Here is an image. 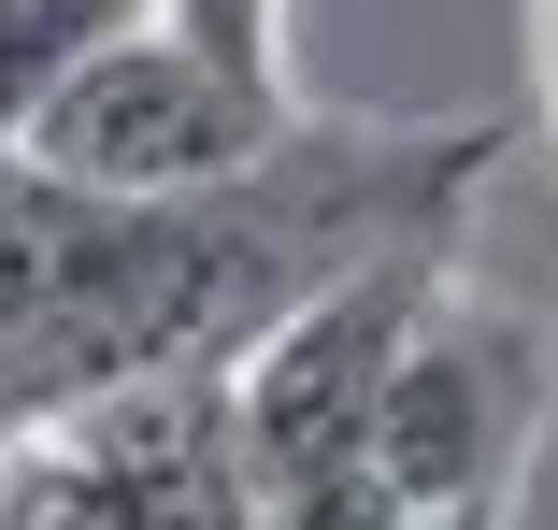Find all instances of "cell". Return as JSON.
<instances>
[{"mask_svg": "<svg viewBox=\"0 0 558 530\" xmlns=\"http://www.w3.org/2000/svg\"><path fill=\"white\" fill-rule=\"evenodd\" d=\"M501 130H301L215 186L100 201L44 144H0V431L116 401L144 373H230L272 315L387 244H444Z\"/></svg>", "mask_w": 558, "mask_h": 530, "instance_id": "obj_1", "label": "cell"}, {"mask_svg": "<svg viewBox=\"0 0 558 530\" xmlns=\"http://www.w3.org/2000/svg\"><path fill=\"white\" fill-rule=\"evenodd\" d=\"M0 502L15 530H258L230 373H144L58 431H0Z\"/></svg>", "mask_w": 558, "mask_h": 530, "instance_id": "obj_2", "label": "cell"}, {"mask_svg": "<svg viewBox=\"0 0 558 530\" xmlns=\"http://www.w3.org/2000/svg\"><path fill=\"white\" fill-rule=\"evenodd\" d=\"M72 186L100 201H158V186H215V172H244L287 144V72H230L215 44H186L172 15L116 29L58 100H44V130H29Z\"/></svg>", "mask_w": 558, "mask_h": 530, "instance_id": "obj_3", "label": "cell"}, {"mask_svg": "<svg viewBox=\"0 0 558 530\" xmlns=\"http://www.w3.org/2000/svg\"><path fill=\"white\" fill-rule=\"evenodd\" d=\"M444 301V244H387L359 273L301 287L272 330L230 359V445H244V487H287L315 459H359L373 445V401L415 345V315Z\"/></svg>", "mask_w": 558, "mask_h": 530, "instance_id": "obj_4", "label": "cell"}, {"mask_svg": "<svg viewBox=\"0 0 558 530\" xmlns=\"http://www.w3.org/2000/svg\"><path fill=\"white\" fill-rule=\"evenodd\" d=\"M530 431H544V345L515 330V315L444 287L415 315L387 401H373V473L401 502H501L515 459H530Z\"/></svg>", "mask_w": 558, "mask_h": 530, "instance_id": "obj_5", "label": "cell"}, {"mask_svg": "<svg viewBox=\"0 0 558 530\" xmlns=\"http://www.w3.org/2000/svg\"><path fill=\"white\" fill-rule=\"evenodd\" d=\"M158 0H0V144H29L44 130V100L116 44V29H144Z\"/></svg>", "mask_w": 558, "mask_h": 530, "instance_id": "obj_6", "label": "cell"}, {"mask_svg": "<svg viewBox=\"0 0 558 530\" xmlns=\"http://www.w3.org/2000/svg\"><path fill=\"white\" fill-rule=\"evenodd\" d=\"M415 502L373 473V445L359 459H315V473H287V487H258V530H401Z\"/></svg>", "mask_w": 558, "mask_h": 530, "instance_id": "obj_7", "label": "cell"}, {"mask_svg": "<svg viewBox=\"0 0 558 530\" xmlns=\"http://www.w3.org/2000/svg\"><path fill=\"white\" fill-rule=\"evenodd\" d=\"M186 44H215L230 72H287V0H158Z\"/></svg>", "mask_w": 558, "mask_h": 530, "instance_id": "obj_8", "label": "cell"}, {"mask_svg": "<svg viewBox=\"0 0 558 530\" xmlns=\"http://www.w3.org/2000/svg\"><path fill=\"white\" fill-rule=\"evenodd\" d=\"M401 530H501V502H415Z\"/></svg>", "mask_w": 558, "mask_h": 530, "instance_id": "obj_9", "label": "cell"}, {"mask_svg": "<svg viewBox=\"0 0 558 530\" xmlns=\"http://www.w3.org/2000/svg\"><path fill=\"white\" fill-rule=\"evenodd\" d=\"M544 58H558V0H544Z\"/></svg>", "mask_w": 558, "mask_h": 530, "instance_id": "obj_10", "label": "cell"}]
</instances>
